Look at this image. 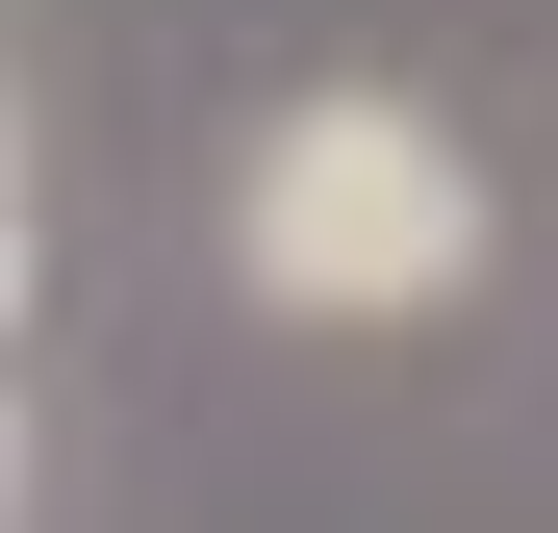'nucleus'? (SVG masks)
<instances>
[{"instance_id":"obj_1","label":"nucleus","mask_w":558,"mask_h":533,"mask_svg":"<svg viewBox=\"0 0 558 533\" xmlns=\"http://www.w3.org/2000/svg\"><path fill=\"white\" fill-rule=\"evenodd\" d=\"M483 254H508V178L457 102H407V76H305V102H254L229 153V280L279 330H432V305H483Z\"/></svg>"}]
</instances>
